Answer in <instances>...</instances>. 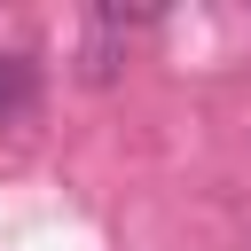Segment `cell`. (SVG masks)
<instances>
[{
	"label": "cell",
	"mask_w": 251,
	"mask_h": 251,
	"mask_svg": "<svg viewBox=\"0 0 251 251\" xmlns=\"http://www.w3.org/2000/svg\"><path fill=\"white\" fill-rule=\"evenodd\" d=\"M24 102H31V78H24V63H16V55H0V118H16Z\"/></svg>",
	"instance_id": "obj_1"
}]
</instances>
